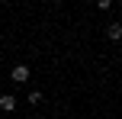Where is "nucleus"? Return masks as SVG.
Here are the masks:
<instances>
[{"instance_id": "obj_3", "label": "nucleus", "mask_w": 122, "mask_h": 119, "mask_svg": "<svg viewBox=\"0 0 122 119\" xmlns=\"http://www.w3.org/2000/svg\"><path fill=\"white\" fill-rule=\"evenodd\" d=\"M106 36H109L112 42H122V23H109L106 26Z\"/></svg>"}, {"instance_id": "obj_4", "label": "nucleus", "mask_w": 122, "mask_h": 119, "mask_svg": "<svg viewBox=\"0 0 122 119\" xmlns=\"http://www.w3.org/2000/svg\"><path fill=\"white\" fill-rule=\"evenodd\" d=\"M29 103H36V106H39V103H42V90H32V93H29Z\"/></svg>"}, {"instance_id": "obj_2", "label": "nucleus", "mask_w": 122, "mask_h": 119, "mask_svg": "<svg viewBox=\"0 0 122 119\" xmlns=\"http://www.w3.org/2000/svg\"><path fill=\"white\" fill-rule=\"evenodd\" d=\"M16 106H19V100L13 93H3V97H0V109H3V113H13Z\"/></svg>"}, {"instance_id": "obj_1", "label": "nucleus", "mask_w": 122, "mask_h": 119, "mask_svg": "<svg viewBox=\"0 0 122 119\" xmlns=\"http://www.w3.org/2000/svg\"><path fill=\"white\" fill-rule=\"evenodd\" d=\"M10 77L16 84H26V81H29V64H16V68L10 71Z\"/></svg>"}]
</instances>
